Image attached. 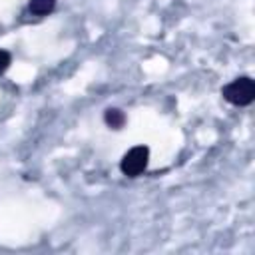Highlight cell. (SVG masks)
<instances>
[{
	"instance_id": "6da1fadb",
	"label": "cell",
	"mask_w": 255,
	"mask_h": 255,
	"mask_svg": "<svg viewBox=\"0 0 255 255\" xmlns=\"http://www.w3.org/2000/svg\"><path fill=\"white\" fill-rule=\"evenodd\" d=\"M223 98L233 106H249L255 98V84L251 78L241 76L223 88Z\"/></svg>"
},
{
	"instance_id": "7a4b0ae2",
	"label": "cell",
	"mask_w": 255,
	"mask_h": 255,
	"mask_svg": "<svg viewBox=\"0 0 255 255\" xmlns=\"http://www.w3.org/2000/svg\"><path fill=\"white\" fill-rule=\"evenodd\" d=\"M147 161H149V149H147L145 145H137V147H131V149L122 157L120 169H122L124 175L135 177V175H139L141 171H145Z\"/></svg>"
},
{
	"instance_id": "3957f363",
	"label": "cell",
	"mask_w": 255,
	"mask_h": 255,
	"mask_svg": "<svg viewBox=\"0 0 255 255\" xmlns=\"http://www.w3.org/2000/svg\"><path fill=\"white\" fill-rule=\"evenodd\" d=\"M104 120H106V124H108L110 128H114V129H120V128L126 124V116H124V112L118 110V108H110V110H106Z\"/></svg>"
},
{
	"instance_id": "277c9868",
	"label": "cell",
	"mask_w": 255,
	"mask_h": 255,
	"mask_svg": "<svg viewBox=\"0 0 255 255\" xmlns=\"http://www.w3.org/2000/svg\"><path fill=\"white\" fill-rule=\"evenodd\" d=\"M56 0H30V12L36 16H46L54 10Z\"/></svg>"
},
{
	"instance_id": "5b68a950",
	"label": "cell",
	"mask_w": 255,
	"mask_h": 255,
	"mask_svg": "<svg viewBox=\"0 0 255 255\" xmlns=\"http://www.w3.org/2000/svg\"><path fill=\"white\" fill-rule=\"evenodd\" d=\"M10 66V54L6 50H0V72H4Z\"/></svg>"
}]
</instances>
